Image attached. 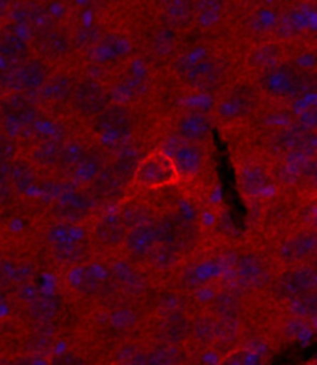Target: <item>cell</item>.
<instances>
[{
	"mask_svg": "<svg viewBox=\"0 0 317 365\" xmlns=\"http://www.w3.org/2000/svg\"><path fill=\"white\" fill-rule=\"evenodd\" d=\"M53 246V255L63 267L75 268L79 264L85 263V259L88 255V245L84 242V239L79 240H70L62 243H54Z\"/></svg>",
	"mask_w": 317,
	"mask_h": 365,
	"instance_id": "obj_34",
	"label": "cell"
},
{
	"mask_svg": "<svg viewBox=\"0 0 317 365\" xmlns=\"http://www.w3.org/2000/svg\"><path fill=\"white\" fill-rule=\"evenodd\" d=\"M48 364L50 365H88L83 356H79L76 353H71V351L53 356Z\"/></svg>",
	"mask_w": 317,
	"mask_h": 365,
	"instance_id": "obj_49",
	"label": "cell"
},
{
	"mask_svg": "<svg viewBox=\"0 0 317 365\" xmlns=\"http://www.w3.org/2000/svg\"><path fill=\"white\" fill-rule=\"evenodd\" d=\"M137 125L132 107L124 103H112L95 120L90 121V129L105 140H123L132 135Z\"/></svg>",
	"mask_w": 317,
	"mask_h": 365,
	"instance_id": "obj_7",
	"label": "cell"
},
{
	"mask_svg": "<svg viewBox=\"0 0 317 365\" xmlns=\"http://www.w3.org/2000/svg\"><path fill=\"white\" fill-rule=\"evenodd\" d=\"M0 365H14V362H10V361H4V359H0Z\"/></svg>",
	"mask_w": 317,
	"mask_h": 365,
	"instance_id": "obj_54",
	"label": "cell"
},
{
	"mask_svg": "<svg viewBox=\"0 0 317 365\" xmlns=\"http://www.w3.org/2000/svg\"><path fill=\"white\" fill-rule=\"evenodd\" d=\"M31 34L14 22L0 29V59L11 66H19L34 56Z\"/></svg>",
	"mask_w": 317,
	"mask_h": 365,
	"instance_id": "obj_11",
	"label": "cell"
},
{
	"mask_svg": "<svg viewBox=\"0 0 317 365\" xmlns=\"http://www.w3.org/2000/svg\"><path fill=\"white\" fill-rule=\"evenodd\" d=\"M317 81L311 73L301 70L289 62L260 73L257 87L261 95L273 99H302L316 91Z\"/></svg>",
	"mask_w": 317,
	"mask_h": 365,
	"instance_id": "obj_1",
	"label": "cell"
},
{
	"mask_svg": "<svg viewBox=\"0 0 317 365\" xmlns=\"http://www.w3.org/2000/svg\"><path fill=\"white\" fill-rule=\"evenodd\" d=\"M282 62H285V47L284 43L279 41L259 43L257 47H254L249 51L246 58L248 68L259 73V75Z\"/></svg>",
	"mask_w": 317,
	"mask_h": 365,
	"instance_id": "obj_28",
	"label": "cell"
},
{
	"mask_svg": "<svg viewBox=\"0 0 317 365\" xmlns=\"http://www.w3.org/2000/svg\"><path fill=\"white\" fill-rule=\"evenodd\" d=\"M16 0H0V11H10Z\"/></svg>",
	"mask_w": 317,
	"mask_h": 365,
	"instance_id": "obj_53",
	"label": "cell"
},
{
	"mask_svg": "<svg viewBox=\"0 0 317 365\" xmlns=\"http://www.w3.org/2000/svg\"><path fill=\"white\" fill-rule=\"evenodd\" d=\"M127 186L129 185L118 175L116 170L108 163L107 168L87 186V190L93 197L96 205H105L120 198Z\"/></svg>",
	"mask_w": 317,
	"mask_h": 365,
	"instance_id": "obj_22",
	"label": "cell"
},
{
	"mask_svg": "<svg viewBox=\"0 0 317 365\" xmlns=\"http://www.w3.org/2000/svg\"><path fill=\"white\" fill-rule=\"evenodd\" d=\"M302 31V24L294 16L284 14L276 25V39L279 42H286L297 38Z\"/></svg>",
	"mask_w": 317,
	"mask_h": 365,
	"instance_id": "obj_42",
	"label": "cell"
},
{
	"mask_svg": "<svg viewBox=\"0 0 317 365\" xmlns=\"http://www.w3.org/2000/svg\"><path fill=\"white\" fill-rule=\"evenodd\" d=\"M112 280L121 289L129 291V293H138L144 287V279L141 272L133 267L130 262H116L110 269Z\"/></svg>",
	"mask_w": 317,
	"mask_h": 365,
	"instance_id": "obj_35",
	"label": "cell"
},
{
	"mask_svg": "<svg viewBox=\"0 0 317 365\" xmlns=\"http://www.w3.org/2000/svg\"><path fill=\"white\" fill-rule=\"evenodd\" d=\"M158 245L160 243L155 223H152L129 230L123 248L133 260H144L152 257V254L158 248Z\"/></svg>",
	"mask_w": 317,
	"mask_h": 365,
	"instance_id": "obj_23",
	"label": "cell"
},
{
	"mask_svg": "<svg viewBox=\"0 0 317 365\" xmlns=\"http://www.w3.org/2000/svg\"><path fill=\"white\" fill-rule=\"evenodd\" d=\"M63 143H66L63 140H41L30 153L31 163L42 170L58 169Z\"/></svg>",
	"mask_w": 317,
	"mask_h": 365,
	"instance_id": "obj_30",
	"label": "cell"
},
{
	"mask_svg": "<svg viewBox=\"0 0 317 365\" xmlns=\"http://www.w3.org/2000/svg\"><path fill=\"white\" fill-rule=\"evenodd\" d=\"M130 53V42L123 34L107 33L92 48V59L99 66H110Z\"/></svg>",
	"mask_w": 317,
	"mask_h": 365,
	"instance_id": "obj_27",
	"label": "cell"
},
{
	"mask_svg": "<svg viewBox=\"0 0 317 365\" xmlns=\"http://www.w3.org/2000/svg\"><path fill=\"white\" fill-rule=\"evenodd\" d=\"M10 19L28 31L31 38L58 25L53 11L38 0H16L10 8Z\"/></svg>",
	"mask_w": 317,
	"mask_h": 365,
	"instance_id": "obj_10",
	"label": "cell"
},
{
	"mask_svg": "<svg viewBox=\"0 0 317 365\" xmlns=\"http://www.w3.org/2000/svg\"><path fill=\"white\" fill-rule=\"evenodd\" d=\"M108 2H123V0H108Z\"/></svg>",
	"mask_w": 317,
	"mask_h": 365,
	"instance_id": "obj_55",
	"label": "cell"
},
{
	"mask_svg": "<svg viewBox=\"0 0 317 365\" xmlns=\"http://www.w3.org/2000/svg\"><path fill=\"white\" fill-rule=\"evenodd\" d=\"M162 17L170 30L187 31L195 25V0H162Z\"/></svg>",
	"mask_w": 317,
	"mask_h": 365,
	"instance_id": "obj_29",
	"label": "cell"
},
{
	"mask_svg": "<svg viewBox=\"0 0 317 365\" xmlns=\"http://www.w3.org/2000/svg\"><path fill=\"white\" fill-rule=\"evenodd\" d=\"M129 230L121 220L120 214L107 212L98 218L92 230V239L96 246L105 251H115L123 248Z\"/></svg>",
	"mask_w": 317,
	"mask_h": 365,
	"instance_id": "obj_18",
	"label": "cell"
},
{
	"mask_svg": "<svg viewBox=\"0 0 317 365\" xmlns=\"http://www.w3.org/2000/svg\"><path fill=\"white\" fill-rule=\"evenodd\" d=\"M241 309V299L231 289H222L215 293L207 304V313L217 319H239Z\"/></svg>",
	"mask_w": 317,
	"mask_h": 365,
	"instance_id": "obj_31",
	"label": "cell"
},
{
	"mask_svg": "<svg viewBox=\"0 0 317 365\" xmlns=\"http://www.w3.org/2000/svg\"><path fill=\"white\" fill-rule=\"evenodd\" d=\"M10 186L16 194L33 195L39 190V175L38 168L34 166L30 158L17 157L10 168Z\"/></svg>",
	"mask_w": 317,
	"mask_h": 365,
	"instance_id": "obj_26",
	"label": "cell"
},
{
	"mask_svg": "<svg viewBox=\"0 0 317 365\" xmlns=\"http://www.w3.org/2000/svg\"><path fill=\"white\" fill-rule=\"evenodd\" d=\"M220 365H261V358L252 350L235 349L224 356Z\"/></svg>",
	"mask_w": 317,
	"mask_h": 365,
	"instance_id": "obj_43",
	"label": "cell"
},
{
	"mask_svg": "<svg viewBox=\"0 0 317 365\" xmlns=\"http://www.w3.org/2000/svg\"><path fill=\"white\" fill-rule=\"evenodd\" d=\"M112 103V91L105 87V84L95 78L85 76L78 79L70 107L80 120L92 121Z\"/></svg>",
	"mask_w": 317,
	"mask_h": 365,
	"instance_id": "obj_5",
	"label": "cell"
},
{
	"mask_svg": "<svg viewBox=\"0 0 317 365\" xmlns=\"http://www.w3.org/2000/svg\"><path fill=\"white\" fill-rule=\"evenodd\" d=\"M240 284L248 288H257L266 280V267L256 255H243L235 267Z\"/></svg>",
	"mask_w": 317,
	"mask_h": 365,
	"instance_id": "obj_32",
	"label": "cell"
},
{
	"mask_svg": "<svg viewBox=\"0 0 317 365\" xmlns=\"http://www.w3.org/2000/svg\"><path fill=\"white\" fill-rule=\"evenodd\" d=\"M261 91L249 82H240L228 88L215 106V115L224 124L248 120L257 110Z\"/></svg>",
	"mask_w": 317,
	"mask_h": 365,
	"instance_id": "obj_4",
	"label": "cell"
},
{
	"mask_svg": "<svg viewBox=\"0 0 317 365\" xmlns=\"http://www.w3.org/2000/svg\"><path fill=\"white\" fill-rule=\"evenodd\" d=\"M165 150L175 163L181 180L190 181L197 178L206 166L204 145L195 144L180 138L178 135L172 136L165 144Z\"/></svg>",
	"mask_w": 317,
	"mask_h": 365,
	"instance_id": "obj_8",
	"label": "cell"
},
{
	"mask_svg": "<svg viewBox=\"0 0 317 365\" xmlns=\"http://www.w3.org/2000/svg\"><path fill=\"white\" fill-rule=\"evenodd\" d=\"M158 243L166 248L183 251L185 246L192 240V225L183 215L177 212H166L158 215L155 222Z\"/></svg>",
	"mask_w": 317,
	"mask_h": 365,
	"instance_id": "obj_14",
	"label": "cell"
},
{
	"mask_svg": "<svg viewBox=\"0 0 317 365\" xmlns=\"http://www.w3.org/2000/svg\"><path fill=\"white\" fill-rule=\"evenodd\" d=\"M87 148H88L87 141L78 140V138L67 140L66 143H63L61 161H59V166L56 170H59V173H62L63 177L70 178L71 173H73L75 169L78 168L80 160H83Z\"/></svg>",
	"mask_w": 317,
	"mask_h": 365,
	"instance_id": "obj_37",
	"label": "cell"
},
{
	"mask_svg": "<svg viewBox=\"0 0 317 365\" xmlns=\"http://www.w3.org/2000/svg\"><path fill=\"white\" fill-rule=\"evenodd\" d=\"M108 282H112V274L101 264L83 263L70 268L68 272V285L80 296L92 297L101 294Z\"/></svg>",
	"mask_w": 317,
	"mask_h": 365,
	"instance_id": "obj_15",
	"label": "cell"
},
{
	"mask_svg": "<svg viewBox=\"0 0 317 365\" xmlns=\"http://www.w3.org/2000/svg\"><path fill=\"white\" fill-rule=\"evenodd\" d=\"M239 186L244 198L259 200L271 192L274 178L269 168L259 160H248L239 168Z\"/></svg>",
	"mask_w": 317,
	"mask_h": 365,
	"instance_id": "obj_13",
	"label": "cell"
},
{
	"mask_svg": "<svg viewBox=\"0 0 317 365\" xmlns=\"http://www.w3.org/2000/svg\"><path fill=\"white\" fill-rule=\"evenodd\" d=\"M279 293L288 300H293L305 293H310L317 289V272L310 264H297V267H289L279 282Z\"/></svg>",
	"mask_w": 317,
	"mask_h": 365,
	"instance_id": "obj_19",
	"label": "cell"
},
{
	"mask_svg": "<svg viewBox=\"0 0 317 365\" xmlns=\"http://www.w3.org/2000/svg\"><path fill=\"white\" fill-rule=\"evenodd\" d=\"M53 75L48 61L33 56L16 66L13 70L11 93H22L26 96H38L43 86Z\"/></svg>",
	"mask_w": 317,
	"mask_h": 365,
	"instance_id": "obj_9",
	"label": "cell"
},
{
	"mask_svg": "<svg viewBox=\"0 0 317 365\" xmlns=\"http://www.w3.org/2000/svg\"><path fill=\"white\" fill-rule=\"evenodd\" d=\"M14 365H50V364L43 362L42 354H31L30 353V356H25V358L16 361Z\"/></svg>",
	"mask_w": 317,
	"mask_h": 365,
	"instance_id": "obj_51",
	"label": "cell"
},
{
	"mask_svg": "<svg viewBox=\"0 0 317 365\" xmlns=\"http://www.w3.org/2000/svg\"><path fill=\"white\" fill-rule=\"evenodd\" d=\"M316 197H317V192H316Z\"/></svg>",
	"mask_w": 317,
	"mask_h": 365,
	"instance_id": "obj_56",
	"label": "cell"
},
{
	"mask_svg": "<svg viewBox=\"0 0 317 365\" xmlns=\"http://www.w3.org/2000/svg\"><path fill=\"white\" fill-rule=\"evenodd\" d=\"M10 168L11 163L0 161V185H10Z\"/></svg>",
	"mask_w": 317,
	"mask_h": 365,
	"instance_id": "obj_52",
	"label": "cell"
},
{
	"mask_svg": "<svg viewBox=\"0 0 317 365\" xmlns=\"http://www.w3.org/2000/svg\"><path fill=\"white\" fill-rule=\"evenodd\" d=\"M141 158L142 157L137 149L132 148V145H125V148H121L118 150L113 160H110V166L116 170L118 175H120L127 185H130L133 173L137 170Z\"/></svg>",
	"mask_w": 317,
	"mask_h": 365,
	"instance_id": "obj_38",
	"label": "cell"
},
{
	"mask_svg": "<svg viewBox=\"0 0 317 365\" xmlns=\"http://www.w3.org/2000/svg\"><path fill=\"white\" fill-rule=\"evenodd\" d=\"M165 336L169 344H183L192 336V319L180 312H172L165 321Z\"/></svg>",
	"mask_w": 317,
	"mask_h": 365,
	"instance_id": "obj_36",
	"label": "cell"
},
{
	"mask_svg": "<svg viewBox=\"0 0 317 365\" xmlns=\"http://www.w3.org/2000/svg\"><path fill=\"white\" fill-rule=\"evenodd\" d=\"M42 110L33 96L22 93H8L0 103V120L4 123V132L13 138L31 136L42 120Z\"/></svg>",
	"mask_w": 317,
	"mask_h": 365,
	"instance_id": "obj_3",
	"label": "cell"
},
{
	"mask_svg": "<svg viewBox=\"0 0 317 365\" xmlns=\"http://www.w3.org/2000/svg\"><path fill=\"white\" fill-rule=\"evenodd\" d=\"M317 255V231L303 230L293 234L280 245L279 259L288 267L308 264Z\"/></svg>",
	"mask_w": 317,
	"mask_h": 365,
	"instance_id": "obj_17",
	"label": "cell"
},
{
	"mask_svg": "<svg viewBox=\"0 0 317 365\" xmlns=\"http://www.w3.org/2000/svg\"><path fill=\"white\" fill-rule=\"evenodd\" d=\"M96 206L98 205L93 197L90 195L87 187L73 185L70 187H63L62 194L51 205V209L53 215L56 217L59 223L80 225L93 215Z\"/></svg>",
	"mask_w": 317,
	"mask_h": 365,
	"instance_id": "obj_6",
	"label": "cell"
},
{
	"mask_svg": "<svg viewBox=\"0 0 317 365\" xmlns=\"http://www.w3.org/2000/svg\"><path fill=\"white\" fill-rule=\"evenodd\" d=\"M289 308L298 317H317V289L289 300Z\"/></svg>",
	"mask_w": 317,
	"mask_h": 365,
	"instance_id": "obj_41",
	"label": "cell"
},
{
	"mask_svg": "<svg viewBox=\"0 0 317 365\" xmlns=\"http://www.w3.org/2000/svg\"><path fill=\"white\" fill-rule=\"evenodd\" d=\"M61 312V304L58 297L39 294L31 304H28V313L33 321L41 325H47L56 319Z\"/></svg>",
	"mask_w": 317,
	"mask_h": 365,
	"instance_id": "obj_39",
	"label": "cell"
},
{
	"mask_svg": "<svg viewBox=\"0 0 317 365\" xmlns=\"http://www.w3.org/2000/svg\"><path fill=\"white\" fill-rule=\"evenodd\" d=\"M110 322L116 330H127V328H132L138 322V316L129 308H120L112 313Z\"/></svg>",
	"mask_w": 317,
	"mask_h": 365,
	"instance_id": "obj_46",
	"label": "cell"
},
{
	"mask_svg": "<svg viewBox=\"0 0 317 365\" xmlns=\"http://www.w3.org/2000/svg\"><path fill=\"white\" fill-rule=\"evenodd\" d=\"M33 50L45 61H62L68 58L75 47L73 36L59 25L33 36Z\"/></svg>",
	"mask_w": 317,
	"mask_h": 365,
	"instance_id": "obj_12",
	"label": "cell"
},
{
	"mask_svg": "<svg viewBox=\"0 0 317 365\" xmlns=\"http://www.w3.org/2000/svg\"><path fill=\"white\" fill-rule=\"evenodd\" d=\"M175 132L180 138L204 145L211 140L212 120L204 112L187 110L177 118Z\"/></svg>",
	"mask_w": 317,
	"mask_h": 365,
	"instance_id": "obj_21",
	"label": "cell"
},
{
	"mask_svg": "<svg viewBox=\"0 0 317 365\" xmlns=\"http://www.w3.org/2000/svg\"><path fill=\"white\" fill-rule=\"evenodd\" d=\"M200 345H214L217 342V317L211 313H202L192 319V336Z\"/></svg>",
	"mask_w": 317,
	"mask_h": 365,
	"instance_id": "obj_40",
	"label": "cell"
},
{
	"mask_svg": "<svg viewBox=\"0 0 317 365\" xmlns=\"http://www.w3.org/2000/svg\"><path fill=\"white\" fill-rule=\"evenodd\" d=\"M103 36L104 34L101 29H96V26H84V29L78 30L76 34H73V41L78 47L92 50L95 45L101 41Z\"/></svg>",
	"mask_w": 317,
	"mask_h": 365,
	"instance_id": "obj_45",
	"label": "cell"
},
{
	"mask_svg": "<svg viewBox=\"0 0 317 365\" xmlns=\"http://www.w3.org/2000/svg\"><path fill=\"white\" fill-rule=\"evenodd\" d=\"M110 163L107 160V155L103 150L101 145L88 143V148L84 153L83 160L78 164V168L75 172L70 175V181H73V185L80 186V187H87L90 182H92L99 173H101L107 164Z\"/></svg>",
	"mask_w": 317,
	"mask_h": 365,
	"instance_id": "obj_24",
	"label": "cell"
},
{
	"mask_svg": "<svg viewBox=\"0 0 317 365\" xmlns=\"http://www.w3.org/2000/svg\"><path fill=\"white\" fill-rule=\"evenodd\" d=\"M78 84V78H75L68 71H53V75L43 86L41 93L38 95L43 104L50 107H66L71 106L75 90Z\"/></svg>",
	"mask_w": 317,
	"mask_h": 365,
	"instance_id": "obj_20",
	"label": "cell"
},
{
	"mask_svg": "<svg viewBox=\"0 0 317 365\" xmlns=\"http://www.w3.org/2000/svg\"><path fill=\"white\" fill-rule=\"evenodd\" d=\"M181 181L183 180L170 155L165 148H157L140 160L130 185L141 190H161L177 186Z\"/></svg>",
	"mask_w": 317,
	"mask_h": 365,
	"instance_id": "obj_2",
	"label": "cell"
},
{
	"mask_svg": "<svg viewBox=\"0 0 317 365\" xmlns=\"http://www.w3.org/2000/svg\"><path fill=\"white\" fill-rule=\"evenodd\" d=\"M240 334L239 319H217V342L229 344Z\"/></svg>",
	"mask_w": 317,
	"mask_h": 365,
	"instance_id": "obj_44",
	"label": "cell"
},
{
	"mask_svg": "<svg viewBox=\"0 0 317 365\" xmlns=\"http://www.w3.org/2000/svg\"><path fill=\"white\" fill-rule=\"evenodd\" d=\"M28 350L31 354H45L48 353L50 349L53 346V337L50 333H43V331H36L28 341Z\"/></svg>",
	"mask_w": 317,
	"mask_h": 365,
	"instance_id": "obj_48",
	"label": "cell"
},
{
	"mask_svg": "<svg viewBox=\"0 0 317 365\" xmlns=\"http://www.w3.org/2000/svg\"><path fill=\"white\" fill-rule=\"evenodd\" d=\"M116 212L120 214L121 220L127 226V230H133V227L152 225L157 222L158 212L157 209L150 205L147 200L140 197H125L123 198L120 205H118Z\"/></svg>",
	"mask_w": 317,
	"mask_h": 365,
	"instance_id": "obj_25",
	"label": "cell"
},
{
	"mask_svg": "<svg viewBox=\"0 0 317 365\" xmlns=\"http://www.w3.org/2000/svg\"><path fill=\"white\" fill-rule=\"evenodd\" d=\"M13 194L14 190L10 185H0V211H4V209L11 203Z\"/></svg>",
	"mask_w": 317,
	"mask_h": 365,
	"instance_id": "obj_50",
	"label": "cell"
},
{
	"mask_svg": "<svg viewBox=\"0 0 317 365\" xmlns=\"http://www.w3.org/2000/svg\"><path fill=\"white\" fill-rule=\"evenodd\" d=\"M224 10L223 0H195V25L204 31L217 29L223 21Z\"/></svg>",
	"mask_w": 317,
	"mask_h": 365,
	"instance_id": "obj_33",
	"label": "cell"
},
{
	"mask_svg": "<svg viewBox=\"0 0 317 365\" xmlns=\"http://www.w3.org/2000/svg\"><path fill=\"white\" fill-rule=\"evenodd\" d=\"M17 157H19V149L16 138L6 132H0V161L13 163Z\"/></svg>",
	"mask_w": 317,
	"mask_h": 365,
	"instance_id": "obj_47",
	"label": "cell"
},
{
	"mask_svg": "<svg viewBox=\"0 0 317 365\" xmlns=\"http://www.w3.org/2000/svg\"><path fill=\"white\" fill-rule=\"evenodd\" d=\"M180 75L187 87L209 91L219 87L223 71L215 59L198 56L194 61H187L183 70L180 71Z\"/></svg>",
	"mask_w": 317,
	"mask_h": 365,
	"instance_id": "obj_16",
	"label": "cell"
}]
</instances>
